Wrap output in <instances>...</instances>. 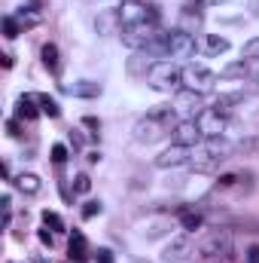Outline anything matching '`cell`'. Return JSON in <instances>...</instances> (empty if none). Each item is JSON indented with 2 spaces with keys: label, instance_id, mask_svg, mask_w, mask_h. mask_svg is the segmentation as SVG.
Segmentation results:
<instances>
[{
  "label": "cell",
  "instance_id": "1",
  "mask_svg": "<svg viewBox=\"0 0 259 263\" xmlns=\"http://www.w3.org/2000/svg\"><path fill=\"white\" fill-rule=\"evenodd\" d=\"M177 110L174 107H156V110H149L146 117H140L137 123H134V141L137 144H156V141H162L168 132L177 129Z\"/></svg>",
  "mask_w": 259,
  "mask_h": 263
},
{
  "label": "cell",
  "instance_id": "2",
  "mask_svg": "<svg viewBox=\"0 0 259 263\" xmlns=\"http://www.w3.org/2000/svg\"><path fill=\"white\" fill-rule=\"evenodd\" d=\"M146 52H153L159 62H162V59H168V62H174V59H189L195 52V37L189 31H183V28H174V31H165L162 40H159L156 46H149Z\"/></svg>",
  "mask_w": 259,
  "mask_h": 263
},
{
  "label": "cell",
  "instance_id": "3",
  "mask_svg": "<svg viewBox=\"0 0 259 263\" xmlns=\"http://www.w3.org/2000/svg\"><path fill=\"white\" fill-rule=\"evenodd\" d=\"M146 83L153 89H159V92H174V89L180 92V86H183V67L177 65V62L162 59V62H156V65L149 67Z\"/></svg>",
  "mask_w": 259,
  "mask_h": 263
},
{
  "label": "cell",
  "instance_id": "4",
  "mask_svg": "<svg viewBox=\"0 0 259 263\" xmlns=\"http://www.w3.org/2000/svg\"><path fill=\"white\" fill-rule=\"evenodd\" d=\"M198 254L204 260H226L232 254V233L217 227V230H207L198 242Z\"/></svg>",
  "mask_w": 259,
  "mask_h": 263
},
{
  "label": "cell",
  "instance_id": "5",
  "mask_svg": "<svg viewBox=\"0 0 259 263\" xmlns=\"http://www.w3.org/2000/svg\"><path fill=\"white\" fill-rule=\"evenodd\" d=\"M116 15H119V25H122V28H134V25L159 22L156 6H149V3H143V0H122V3L116 6Z\"/></svg>",
  "mask_w": 259,
  "mask_h": 263
},
{
  "label": "cell",
  "instance_id": "6",
  "mask_svg": "<svg viewBox=\"0 0 259 263\" xmlns=\"http://www.w3.org/2000/svg\"><path fill=\"white\" fill-rule=\"evenodd\" d=\"M162 28H159V22H149V25H134V28H122V43L134 49V52H140V49H149V46H156L159 40H162Z\"/></svg>",
  "mask_w": 259,
  "mask_h": 263
},
{
  "label": "cell",
  "instance_id": "7",
  "mask_svg": "<svg viewBox=\"0 0 259 263\" xmlns=\"http://www.w3.org/2000/svg\"><path fill=\"white\" fill-rule=\"evenodd\" d=\"M217 73L210 70V67L204 65H195V62H189V65L183 67V89H192V92H210L213 86H217Z\"/></svg>",
  "mask_w": 259,
  "mask_h": 263
},
{
  "label": "cell",
  "instance_id": "8",
  "mask_svg": "<svg viewBox=\"0 0 259 263\" xmlns=\"http://www.w3.org/2000/svg\"><path fill=\"white\" fill-rule=\"evenodd\" d=\"M171 107L177 110L180 120H198V114L204 110V95L201 92H192V89H180Z\"/></svg>",
  "mask_w": 259,
  "mask_h": 263
},
{
  "label": "cell",
  "instance_id": "9",
  "mask_svg": "<svg viewBox=\"0 0 259 263\" xmlns=\"http://www.w3.org/2000/svg\"><path fill=\"white\" fill-rule=\"evenodd\" d=\"M195 147H183V144H171L168 150H162L156 156V168H180V165H189Z\"/></svg>",
  "mask_w": 259,
  "mask_h": 263
},
{
  "label": "cell",
  "instance_id": "10",
  "mask_svg": "<svg viewBox=\"0 0 259 263\" xmlns=\"http://www.w3.org/2000/svg\"><path fill=\"white\" fill-rule=\"evenodd\" d=\"M226 120L229 117H223V114H217V110H210V107H204L201 114H198V129H201V135L204 138H220L223 132H226Z\"/></svg>",
  "mask_w": 259,
  "mask_h": 263
},
{
  "label": "cell",
  "instance_id": "11",
  "mask_svg": "<svg viewBox=\"0 0 259 263\" xmlns=\"http://www.w3.org/2000/svg\"><path fill=\"white\" fill-rule=\"evenodd\" d=\"M192 257H195V248H192V242H189V236L174 239V242L165 248V254H162L165 263H192Z\"/></svg>",
  "mask_w": 259,
  "mask_h": 263
},
{
  "label": "cell",
  "instance_id": "12",
  "mask_svg": "<svg viewBox=\"0 0 259 263\" xmlns=\"http://www.w3.org/2000/svg\"><path fill=\"white\" fill-rule=\"evenodd\" d=\"M204 141V135L198 129L195 120H180L177 129H174V144H183V147H198Z\"/></svg>",
  "mask_w": 259,
  "mask_h": 263
},
{
  "label": "cell",
  "instance_id": "13",
  "mask_svg": "<svg viewBox=\"0 0 259 263\" xmlns=\"http://www.w3.org/2000/svg\"><path fill=\"white\" fill-rule=\"evenodd\" d=\"M220 162H223V159H220V156H213V153L201 144V147H195L192 159H189V168H192V172H201V175H207V172H217V168H220Z\"/></svg>",
  "mask_w": 259,
  "mask_h": 263
},
{
  "label": "cell",
  "instance_id": "14",
  "mask_svg": "<svg viewBox=\"0 0 259 263\" xmlns=\"http://www.w3.org/2000/svg\"><path fill=\"white\" fill-rule=\"evenodd\" d=\"M201 25H204V12L198 9V3L189 0V3L180 9V28L189 31V34H195V31H201Z\"/></svg>",
  "mask_w": 259,
  "mask_h": 263
},
{
  "label": "cell",
  "instance_id": "15",
  "mask_svg": "<svg viewBox=\"0 0 259 263\" xmlns=\"http://www.w3.org/2000/svg\"><path fill=\"white\" fill-rule=\"evenodd\" d=\"M159 59L153 55V52H146V49H140V52H134L128 59V73L131 77H143L146 80V73H149V67L156 65Z\"/></svg>",
  "mask_w": 259,
  "mask_h": 263
},
{
  "label": "cell",
  "instance_id": "16",
  "mask_svg": "<svg viewBox=\"0 0 259 263\" xmlns=\"http://www.w3.org/2000/svg\"><path fill=\"white\" fill-rule=\"evenodd\" d=\"M67 251H70V260H73V263H85V260H89V242H85V236L73 230Z\"/></svg>",
  "mask_w": 259,
  "mask_h": 263
},
{
  "label": "cell",
  "instance_id": "17",
  "mask_svg": "<svg viewBox=\"0 0 259 263\" xmlns=\"http://www.w3.org/2000/svg\"><path fill=\"white\" fill-rule=\"evenodd\" d=\"M177 217H180V227H183L186 233L201 230V223H204V214H201L198 208H180V211H177Z\"/></svg>",
  "mask_w": 259,
  "mask_h": 263
},
{
  "label": "cell",
  "instance_id": "18",
  "mask_svg": "<svg viewBox=\"0 0 259 263\" xmlns=\"http://www.w3.org/2000/svg\"><path fill=\"white\" fill-rule=\"evenodd\" d=\"M67 92L73 98H98L101 95V83H92V80H79L73 86H67Z\"/></svg>",
  "mask_w": 259,
  "mask_h": 263
},
{
  "label": "cell",
  "instance_id": "19",
  "mask_svg": "<svg viewBox=\"0 0 259 263\" xmlns=\"http://www.w3.org/2000/svg\"><path fill=\"white\" fill-rule=\"evenodd\" d=\"M34 104H37V95H21V98L15 101V114H18L21 120H28V123H34V120L40 117V110H37Z\"/></svg>",
  "mask_w": 259,
  "mask_h": 263
},
{
  "label": "cell",
  "instance_id": "20",
  "mask_svg": "<svg viewBox=\"0 0 259 263\" xmlns=\"http://www.w3.org/2000/svg\"><path fill=\"white\" fill-rule=\"evenodd\" d=\"M12 184H15V187H18V190H21L25 196H37V193L43 190L40 178H37V175H31V172H21V175H18V178H15Z\"/></svg>",
  "mask_w": 259,
  "mask_h": 263
},
{
  "label": "cell",
  "instance_id": "21",
  "mask_svg": "<svg viewBox=\"0 0 259 263\" xmlns=\"http://www.w3.org/2000/svg\"><path fill=\"white\" fill-rule=\"evenodd\" d=\"M244 98V92H229V95H217V101H213V107L210 110H217V114H223V117H229L232 110H235V104Z\"/></svg>",
  "mask_w": 259,
  "mask_h": 263
},
{
  "label": "cell",
  "instance_id": "22",
  "mask_svg": "<svg viewBox=\"0 0 259 263\" xmlns=\"http://www.w3.org/2000/svg\"><path fill=\"white\" fill-rule=\"evenodd\" d=\"M220 77H223V80H241V83H244L247 77H253V73H250V62H244V59H241V62H232V65L223 67Z\"/></svg>",
  "mask_w": 259,
  "mask_h": 263
},
{
  "label": "cell",
  "instance_id": "23",
  "mask_svg": "<svg viewBox=\"0 0 259 263\" xmlns=\"http://www.w3.org/2000/svg\"><path fill=\"white\" fill-rule=\"evenodd\" d=\"M40 59H43L46 70H52V73L61 70V55H58V46H55V43H46V46L40 49Z\"/></svg>",
  "mask_w": 259,
  "mask_h": 263
},
{
  "label": "cell",
  "instance_id": "24",
  "mask_svg": "<svg viewBox=\"0 0 259 263\" xmlns=\"http://www.w3.org/2000/svg\"><path fill=\"white\" fill-rule=\"evenodd\" d=\"M116 31H122L119 15H116V9H107V12L98 18V34H116Z\"/></svg>",
  "mask_w": 259,
  "mask_h": 263
},
{
  "label": "cell",
  "instance_id": "25",
  "mask_svg": "<svg viewBox=\"0 0 259 263\" xmlns=\"http://www.w3.org/2000/svg\"><path fill=\"white\" fill-rule=\"evenodd\" d=\"M204 52H207V55H223V52H229V37L207 34V37H204Z\"/></svg>",
  "mask_w": 259,
  "mask_h": 263
},
{
  "label": "cell",
  "instance_id": "26",
  "mask_svg": "<svg viewBox=\"0 0 259 263\" xmlns=\"http://www.w3.org/2000/svg\"><path fill=\"white\" fill-rule=\"evenodd\" d=\"M37 104H40V114H46V117H61V107H58V101L52 98V95H37Z\"/></svg>",
  "mask_w": 259,
  "mask_h": 263
},
{
  "label": "cell",
  "instance_id": "27",
  "mask_svg": "<svg viewBox=\"0 0 259 263\" xmlns=\"http://www.w3.org/2000/svg\"><path fill=\"white\" fill-rule=\"evenodd\" d=\"M235 153H241V156L259 153V138H244V141H238V144H235Z\"/></svg>",
  "mask_w": 259,
  "mask_h": 263
},
{
  "label": "cell",
  "instance_id": "28",
  "mask_svg": "<svg viewBox=\"0 0 259 263\" xmlns=\"http://www.w3.org/2000/svg\"><path fill=\"white\" fill-rule=\"evenodd\" d=\"M238 181H244V175H241V172H226V175H220V178H217V187H220V190H229V187H235Z\"/></svg>",
  "mask_w": 259,
  "mask_h": 263
},
{
  "label": "cell",
  "instance_id": "29",
  "mask_svg": "<svg viewBox=\"0 0 259 263\" xmlns=\"http://www.w3.org/2000/svg\"><path fill=\"white\" fill-rule=\"evenodd\" d=\"M244 62H250V65L259 62V37H253V40L244 43Z\"/></svg>",
  "mask_w": 259,
  "mask_h": 263
},
{
  "label": "cell",
  "instance_id": "30",
  "mask_svg": "<svg viewBox=\"0 0 259 263\" xmlns=\"http://www.w3.org/2000/svg\"><path fill=\"white\" fill-rule=\"evenodd\" d=\"M3 37H6V40H15V37H18V18H15V15H6V18H3Z\"/></svg>",
  "mask_w": 259,
  "mask_h": 263
},
{
  "label": "cell",
  "instance_id": "31",
  "mask_svg": "<svg viewBox=\"0 0 259 263\" xmlns=\"http://www.w3.org/2000/svg\"><path fill=\"white\" fill-rule=\"evenodd\" d=\"M43 223H46L52 233H61V230H64V220H61L55 211H43Z\"/></svg>",
  "mask_w": 259,
  "mask_h": 263
},
{
  "label": "cell",
  "instance_id": "32",
  "mask_svg": "<svg viewBox=\"0 0 259 263\" xmlns=\"http://www.w3.org/2000/svg\"><path fill=\"white\" fill-rule=\"evenodd\" d=\"M92 190V178L89 175H76L73 178V193H89Z\"/></svg>",
  "mask_w": 259,
  "mask_h": 263
},
{
  "label": "cell",
  "instance_id": "33",
  "mask_svg": "<svg viewBox=\"0 0 259 263\" xmlns=\"http://www.w3.org/2000/svg\"><path fill=\"white\" fill-rule=\"evenodd\" d=\"M52 162H55V165H64L67 162V147L64 144H52Z\"/></svg>",
  "mask_w": 259,
  "mask_h": 263
},
{
  "label": "cell",
  "instance_id": "34",
  "mask_svg": "<svg viewBox=\"0 0 259 263\" xmlns=\"http://www.w3.org/2000/svg\"><path fill=\"white\" fill-rule=\"evenodd\" d=\"M95 214H101V202H85V208H82V217H85V220H92Z\"/></svg>",
  "mask_w": 259,
  "mask_h": 263
},
{
  "label": "cell",
  "instance_id": "35",
  "mask_svg": "<svg viewBox=\"0 0 259 263\" xmlns=\"http://www.w3.org/2000/svg\"><path fill=\"white\" fill-rule=\"evenodd\" d=\"M95 260H98V263H116V260H113V251H110V248H98Z\"/></svg>",
  "mask_w": 259,
  "mask_h": 263
},
{
  "label": "cell",
  "instance_id": "36",
  "mask_svg": "<svg viewBox=\"0 0 259 263\" xmlns=\"http://www.w3.org/2000/svg\"><path fill=\"white\" fill-rule=\"evenodd\" d=\"M82 126H85V129H92V135L98 138V132H101V123H98L95 117H82Z\"/></svg>",
  "mask_w": 259,
  "mask_h": 263
},
{
  "label": "cell",
  "instance_id": "37",
  "mask_svg": "<svg viewBox=\"0 0 259 263\" xmlns=\"http://www.w3.org/2000/svg\"><path fill=\"white\" fill-rule=\"evenodd\" d=\"M247 263H259V245H250L247 248Z\"/></svg>",
  "mask_w": 259,
  "mask_h": 263
},
{
  "label": "cell",
  "instance_id": "38",
  "mask_svg": "<svg viewBox=\"0 0 259 263\" xmlns=\"http://www.w3.org/2000/svg\"><path fill=\"white\" fill-rule=\"evenodd\" d=\"M6 129H9V135H12V138H18V135H21V132H18V123H12V120L6 123Z\"/></svg>",
  "mask_w": 259,
  "mask_h": 263
},
{
  "label": "cell",
  "instance_id": "39",
  "mask_svg": "<svg viewBox=\"0 0 259 263\" xmlns=\"http://www.w3.org/2000/svg\"><path fill=\"white\" fill-rule=\"evenodd\" d=\"M40 242H43V245H52V233H46V230H40Z\"/></svg>",
  "mask_w": 259,
  "mask_h": 263
},
{
  "label": "cell",
  "instance_id": "40",
  "mask_svg": "<svg viewBox=\"0 0 259 263\" xmlns=\"http://www.w3.org/2000/svg\"><path fill=\"white\" fill-rule=\"evenodd\" d=\"M192 3H198V6H220L223 0H192Z\"/></svg>",
  "mask_w": 259,
  "mask_h": 263
},
{
  "label": "cell",
  "instance_id": "41",
  "mask_svg": "<svg viewBox=\"0 0 259 263\" xmlns=\"http://www.w3.org/2000/svg\"><path fill=\"white\" fill-rule=\"evenodd\" d=\"M250 12L259 18V0H250Z\"/></svg>",
  "mask_w": 259,
  "mask_h": 263
}]
</instances>
